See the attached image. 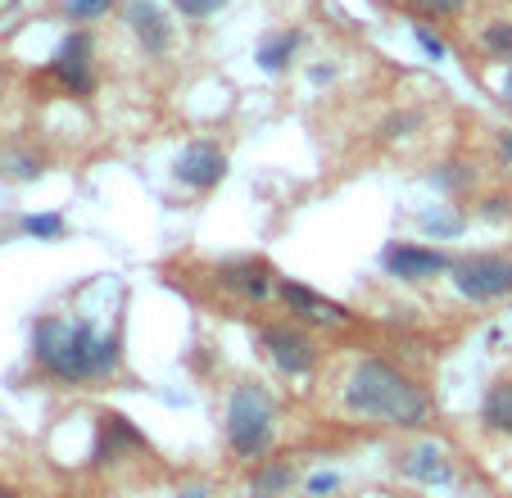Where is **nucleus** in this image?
<instances>
[{
  "label": "nucleus",
  "instance_id": "f257e3e1",
  "mask_svg": "<svg viewBox=\"0 0 512 498\" xmlns=\"http://www.w3.org/2000/svg\"><path fill=\"white\" fill-rule=\"evenodd\" d=\"M32 358L55 381L82 385L114 376L123 363V349H118V336H100L87 317H41L32 326Z\"/></svg>",
  "mask_w": 512,
  "mask_h": 498
},
{
  "label": "nucleus",
  "instance_id": "f03ea898",
  "mask_svg": "<svg viewBox=\"0 0 512 498\" xmlns=\"http://www.w3.org/2000/svg\"><path fill=\"white\" fill-rule=\"evenodd\" d=\"M345 408L354 417L386 426H422L431 417V399L408 372H399L386 358H363L345 381Z\"/></svg>",
  "mask_w": 512,
  "mask_h": 498
},
{
  "label": "nucleus",
  "instance_id": "7ed1b4c3",
  "mask_svg": "<svg viewBox=\"0 0 512 498\" xmlns=\"http://www.w3.org/2000/svg\"><path fill=\"white\" fill-rule=\"evenodd\" d=\"M272 431H277V408H272V394L254 381H241L227 399V417H223V435H227V449L236 458L254 462L268 453Z\"/></svg>",
  "mask_w": 512,
  "mask_h": 498
},
{
  "label": "nucleus",
  "instance_id": "20e7f679",
  "mask_svg": "<svg viewBox=\"0 0 512 498\" xmlns=\"http://www.w3.org/2000/svg\"><path fill=\"white\" fill-rule=\"evenodd\" d=\"M449 281H454V290L463 299H472V304H499V299L512 295V259L499 254V249H481V254L454 259Z\"/></svg>",
  "mask_w": 512,
  "mask_h": 498
},
{
  "label": "nucleus",
  "instance_id": "39448f33",
  "mask_svg": "<svg viewBox=\"0 0 512 498\" xmlns=\"http://www.w3.org/2000/svg\"><path fill=\"white\" fill-rule=\"evenodd\" d=\"M259 345H263V354L272 358V367L286 376H309L313 367H318V345H313V336L295 322H268L259 331Z\"/></svg>",
  "mask_w": 512,
  "mask_h": 498
},
{
  "label": "nucleus",
  "instance_id": "423d86ee",
  "mask_svg": "<svg viewBox=\"0 0 512 498\" xmlns=\"http://www.w3.org/2000/svg\"><path fill=\"white\" fill-rule=\"evenodd\" d=\"M381 268H386L395 281H408V286H422V281L449 277L454 259H449L445 249H435V245H413V240H390V245L381 249Z\"/></svg>",
  "mask_w": 512,
  "mask_h": 498
},
{
  "label": "nucleus",
  "instance_id": "0eeeda50",
  "mask_svg": "<svg viewBox=\"0 0 512 498\" xmlns=\"http://www.w3.org/2000/svg\"><path fill=\"white\" fill-rule=\"evenodd\" d=\"M96 41H91V32H68L64 41H59L55 59H50V73H55V82L64 91H73V96H91L96 91Z\"/></svg>",
  "mask_w": 512,
  "mask_h": 498
},
{
  "label": "nucleus",
  "instance_id": "6e6552de",
  "mask_svg": "<svg viewBox=\"0 0 512 498\" xmlns=\"http://www.w3.org/2000/svg\"><path fill=\"white\" fill-rule=\"evenodd\" d=\"M173 177L186 191H213L227 177V154L209 141H191L173 163Z\"/></svg>",
  "mask_w": 512,
  "mask_h": 498
},
{
  "label": "nucleus",
  "instance_id": "1a4fd4ad",
  "mask_svg": "<svg viewBox=\"0 0 512 498\" xmlns=\"http://www.w3.org/2000/svg\"><path fill=\"white\" fill-rule=\"evenodd\" d=\"M127 453H150V440L127 422L123 412H100V431H96V462L100 467H114Z\"/></svg>",
  "mask_w": 512,
  "mask_h": 498
},
{
  "label": "nucleus",
  "instance_id": "9d476101",
  "mask_svg": "<svg viewBox=\"0 0 512 498\" xmlns=\"http://www.w3.org/2000/svg\"><path fill=\"white\" fill-rule=\"evenodd\" d=\"M123 19H127V32L145 46V55H164L173 46V23H168V14L159 10L155 0H127Z\"/></svg>",
  "mask_w": 512,
  "mask_h": 498
},
{
  "label": "nucleus",
  "instance_id": "9b49d317",
  "mask_svg": "<svg viewBox=\"0 0 512 498\" xmlns=\"http://www.w3.org/2000/svg\"><path fill=\"white\" fill-rule=\"evenodd\" d=\"M277 295L286 299V308L295 317H304V322H322V326H340L349 322V308L336 304V299L318 295L313 286H304V281H277Z\"/></svg>",
  "mask_w": 512,
  "mask_h": 498
},
{
  "label": "nucleus",
  "instance_id": "f8f14e48",
  "mask_svg": "<svg viewBox=\"0 0 512 498\" xmlns=\"http://www.w3.org/2000/svg\"><path fill=\"white\" fill-rule=\"evenodd\" d=\"M218 286L241 299H268L272 290H277V272L263 259H232L218 268Z\"/></svg>",
  "mask_w": 512,
  "mask_h": 498
},
{
  "label": "nucleus",
  "instance_id": "ddd939ff",
  "mask_svg": "<svg viewBox=\"0 0 512 498\" xmlns=\"http://www.w3.org/2000/svg\"><path fill=\"white\" fill-rule=\"evenodd\" d=\"M399 471L408 480H422V485H449L454 480V462L445 458L440 444H417V449L399 453Z\"/></svg>",
  "mask_w": 512,
  "mask_h": 498
},
{
  "label": "nucleus",
  "instance_id": "4468645a",
  "mask_svg": "<svg viewBox=\"0 0 512 498\" xmlns=\"http://www.w3.org/2000/svg\"><path fill=\"white\" fill-rule=\"evenodd\" d=\"M290 485H295V467H290V462H281V458L254 462L250 480H245L250 498H281V494H290Z\"/></svg>",
  "mask_w": 512,
  "mask_h": 498
},
{
  "label": "nucleus",
  "instance_id": "2eb2a0df",
  "mask_svg": "<svg viewBox=\"0 0 512 498\" xmlns=\"http://www.w3.org/2000/svg\"><path fill=\"white\" fill-rule=\"evenodd\" d=\"M481 422H485V431L508 435V440H512V376H503V381H494L490 390H485Z\"/></svg>",
  "mask_w": 512,
  "mask_h": 498
},
{
  "label": "nucleus",
  "instance_id": "dca6fc26",
  "mask_svg": "<svg viewBox=\"0 0 512 498\" xmlns=\"http://www.w3.org/2000/svg\"><path fill=\"white\" fill-rule=\"evenodd\" d=\"M300 32L295 28H281V32H268V37L259 41V50H254V59H259L263 73H286L290 59H295V50H300Z\"/></svg>",
  "mask_w": 512,
  "mask_h": 498
},
{
  "label": "nucleus",
  "instance_id": "f3484780",
  "mask_svg": "<svg viewBox=\"0 0 512 498\" xmlns=\"http://www.w3.org/2000/svg\"><path fill=\"white\" fill-rule=\"evenodd\" d=\"M417 222H422V231H435L440 240H449V236H458V231H463V213H449L445 204H435V209L417 213Z\"/></svg>",
  "mask_w": 512,
  "mask_h": 498
},
{
  "label": "nucleus",
  "instance_id": "a211bd4d",
  "mask_svg": "<svg viewBox=\"0 0 512 498\" xmlns=\"http://www.w3.org/2000/svg\"><path fill=\"white\" fill-rule=\"evenodd\" d=\"M23 236L59 240L64 236V218H59V213H28V218H23Z\"/></svg>",
  "mask_w": 512,
  "mask_h": 498
},
{
  "label": "nucleus",
  "instance_id": "6ab92c4d",
  "mask_svg": "<svg viewBox=\"0 0 512 498\" xmlns=\"http://www.w3.org/2000/svg\"><path fill=\"white\" fill-rule=\"evenodd\" d=\"M485 50H490L494 59H512V23L508 19H494L490 28H485Z\"/></svg>",
  "mask_w": 512,
  "mask_h": 498
},
{
  "label": "nucleus",
  "instance_id": "aec40b11",
  "mask_svg": "<svg viewBox=\"0 0 512 498\" xmlns=\"http://www.w3.org/2000/svg\"><path fill=\"white\" fill-rule=\"evenodd\" d=\"M0 173L19 177V182H32V177H41V159L37 154H5V159H0Z\"/></svg>",
  "mask_w": 512,
  "mask_h": 498
},
{
  "label": "nucleus",
  "instance_id": "412c9836",
  "mask_svg": "<svg viewBox=\"0 0 512 498\" xmlns=\"http://www.w3.org/2000/svg\"><path fill=\"white\" fill-rule=\"evenodd\" d=\"M408 10L426 14V19H449V14H458L467 5V0H404Z\"/></svg>",
  "mask_w": 512,
  "mask_h": 498
},
{
  "label": "nucleus",
  "instance_id": "4be33fe9",
  "mask_svg": "<svg viewBox=\"0 0 512 498\" xmlns=\"http://www.w3.org/2000/svg\"><path fill=\"white\" fill-rule=\"evenodd\" d=\"M182 19H209V14H218L227 5V0H168Z\"/></svg>",
  "mask_w": 512,
  "mask_h": 498
},
{
  "label": "nucleus",
  "instance_id": "5701e85b",
  "mask_svg": "<svg viewBox=\"0 0 512 498\" xmlns=\"http://www.w3.org/2000/svg\"><path fill=\"white\" fill-rule=\"evenodd\" d=\"M463 182H472V168H463V163H445L440 173H431V186H440V191H458Z\"/></svg>",
  "mask_w": 512,
  "mask_h": 498
},
{
  "label": "nucleus",
  "instance_id": "b1692460",
  "mask_svg": "<svg viewBox=\"0 0 512 498\" xmlns=\"http://www.w3.org/2000/svg\"><path fill=\"white\" fill-rule=\"evenodd\" d=\"M413 41L422 46V55H426V59H449V46H445L440 37H435V32L426 28V23H417V28H413Z\"/></svg>",
  "mask_w": 512,
  "mask_h": 498
},
{
  "label": "nucleus",
  "instance_id": "393cba45",
  "mask_svg": "<svg viewBox=\"0 0 512 498\" xmlns=\"http://www.w3.org/2000/svg\"><path fill=\"white\" fill-rule=\"evenodd\" d=\"M109 5L114 0H68V19H78V23L100 19V14H109Z\"/></svg>",
  "mask_w": 512,
  "mask_h": 498
},
{
  "label": "nucleus",
  "instance_id": "a878e982",
  "mask_svg": "<svg viewBox=\"0 0 512 498\" xmlns=\"http://www.w3.org/2000/svg\"><path fill=\"white\" fill-rule=\"evenodd\" d=\"M336 485H340L336 471H318V476L309 480V498H327V494H336Z\"/></svg>",
  "mask_w": 512,
  "mask_h": 498
},
{
  "label": "nucleus",
  "instance_id": "bb28decb",
  "mask_svg": "<svg viewBox=\"0 0 512 498\" xmlns=\"http://www.w3.org/2000/svg\"><path fill=\"white\" fill-rule=\"evenodd\" d=\"M512 213V204L503 200V195H490V200L481 204V218H490V222H499V218H508Z\"/></svg>",
  "mask_w": 512,
  "mask_h": 498
},
{
  "label": "nucleus",
  "instance_id": "cd10ccee",
  "mask_svg": "<svg viewBox=\"0 0 512 498\" xmlns=\"http://www.w3.org/2000/svg\"><path fill=\"white\" fill-rule=\"evenodd\" d=\"M417 123H422V114H395V118L386 123V136H404L408 127H417Z\"/></svg>",
  "mask_w": 512,
  "mask_h": 498
},
{
  "label": "nucleus",
  "instance_id": "c85d7f7f",
  "mask_svg": "<svg viewBox=\"0 0 512 498\" xmlns=\"http://www.w3.org/2000/svg\"><path fill=\"white\" fill-rule=\"evenodd\" d=\"M499 100H503V109L512 114V68H508V77H503V87H499Z\"/></svg>",
  "mask_w": 512,
  "mask_h": 498
},
{
  "label": "nucleus",
  "instance_id": "c756f323",
  "mask_svg": "<svg viewBox=\"0 0 512 498\" xmlns=\"http://www.w3.org/2000/svg\"><path fill=\"white\" fill-rule=\"evenodd\" d=\"M499 150H503V159H512V132H499Z\"/></svg>",
  "mask_w": 512,
  "mask_h": 498
},
{
  "label": "nucleus",
  "instance_id": "7c9ffc66",
  "mask_svg": "<svg viewBox=\"0 0 512 498\" xmlns=\"http://www.w3.org/2000/svg\"><path fill=\"white\" fill-rule=\"evenodd\" d=\"M182 498H204V485H191V489H182Z\"/></svg>",
  "mask_w": 512,
  "mask_h": 498
},
{
  "label": "nucleus",
  "instance_id": "2f4dec72",
  "mask_svg": "<svg viewBox=\"0 0 512 498\" xmlns=\"http://www.w3.org/2000/svg\"><path fill=\"white\" fill-rule=\"evenodd\" d=\"M0 498H19V494H14V489H10V485H0Z\"/></svg>",
  "mask_w": 512,
  "mask_h": 498
}]
</instances>
